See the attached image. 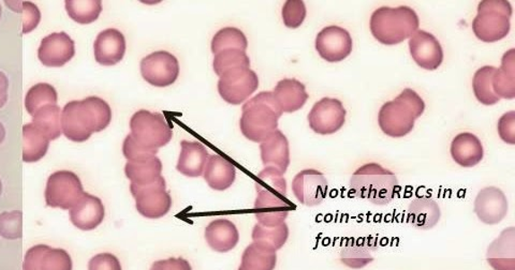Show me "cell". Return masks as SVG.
<instances>
[{"mask_svg": "<svg viewBox=\"0 0 515 270\" xmlns=\"http://www.w3.org/2000/svg\"><path fill=\"white\" fill-rule=\"evenodd\" d=\"M112 119L109 104L100 97H89L65 104L62 112V131L68 140L83 143L92 134L108 128Z\"/></svg>", "mask_w": 515, "mask_h": 270, "instance_id": "obj_1", "label": "cell"}, {"mask_svg": "<svg viewBox=\"0 0 515 270\" xmlns=\"http://www.w3.org/2000/svg\"><path fill=\"white\" fill-rule=\"evenodd\" d=\"M255 202L258 223L265 227H277L286 222L293 204L287 196V181L284 174L273 168H266L256 178Z\"/></svg>", "mask_w": 515, "mask_h": 270, "instance_id": "obj_2", "label": "cell"}, {"mask_svg": "<svg viewBox=\"0 0 515 270\" xmlns=\"http://www.w3.org/2000/svg\"><path fill=\"white\" fill-rule=\"evenodd\" d=\"M354 196L378 206L390 204L401 190L397 175L378 163L362 165L349 181Z\"/></svg>", "mask_w": 515, "mask_h": 270, "instance_id": "obj_3", "label": "cell"}, {"mask_svg": "<svg viewBox=\"0 0 515 270\" xmlns=\"http://www.w3.org/2000/svg\"><path fill=\"white\" fill-rule=\"evenodd\" d=\"M370 26L377 41L385 46H396L419 30L420 19L415 11L407 5L381 7L371 14Z\"/></svg>", "mask_w": 515, "mask_h": 270, "instance_id": "obj_4", "label": "cell"}, {"mask_svg": "<svg viewBox=\"0 0 515 270\" xmlns=\"http://www.w3.org/2000/svg\"><path fill=\"white\" fill-rule=\"evenodd\" d=\"M424 111L423 99L412 88H406L393 101L383 104L378 115V124L383 134L388 136H406L413 131L415 120Z\"/></svg>", "mask_w": 515, "mask_h": 270, "instance_id": "obj_5", "label": "cell"}, {"mask_svg": "<svg viewBox=\"0 0 515 270\" xmlns=\"http://www.w3.org/2000/svg\"><path fill=\"white\" fill-rule=\"evenodd\" d=\"M282 115V109L273 92L262 91L244 104L240 120V131L246 139L261 143L277 130Z\"/></svg>", "mask_w": 515, "mask_h": 270, "instance_id": "obj_6", "label": "cell"}, {"mask_svg": "<svg viewBox=\"0 0 515 270\" xmlns=\"http://www.w3.org/2000/svg\"><path fill=\"white\" fill-rule=\"evenodd\" d=\"M512 7L507 0H484L473 22L474 34L484 42L502 40L511 32Z\"/></svg>", "mask_w": 515, "mask_h": 270, "instance_id": "obj_7", "label": "cell"}, {"mask_svg": "<svg viewBox=\"0 0 515 270\" xmlns=\"http://www.w3.org/2000/svg\"><path fill=\"white\" fill-rule=\"evenodd\" d=\"M130 130L134 140L150 150L158 151L168 145L173 135L171 126L168 125L161 114L146 109L134 114L130 119Z\"/></svg>", "mask_w": 515, "mask_h": 270, "instance_id": "obj_8", "label": "cell"}, {"mask_svg": "<svg viewBox=\"0 0 515 270\" xmlns=\"http://www.w3.org/2000/svg\"><path fill=\"white\" fill-rule=\"evenodd\" d=\"M130 192L135 197L136 211L146 219H161L171 209L172 197L162 176L150 185H130Z\"/></svg>", "mask_w": 515, "mask_h": 270, "instance_id": "obj_9", "label": "cell"}, {"mask_svg": "<svg viewBox=\"0 0 515 270\" xmlns=\"http://www.w3.org/2000/svg\"><path fill=\"white\" fill-rule=\"evenodd\" d=\"M83 195L79 176L70 170H57L48 179L45 196L48 207L70 211Z\"/></svg>", "mask_w": 515, "mask_h": 270, "instance_id": "obj_10", "label": "cell"}, {"mask_svg": "<svg viewBox=\"0 0 515 270\" xmlns=\"http://www.w3.org/2000/svg\"><path fill=\"white\" fill-rule=\"evenodd\" d=\"M218 92L224 101L238 106L248 101L259 87V77L250 68H235L219 76Z\"/></svg>", "mask_w": 515, "mask_h": 270, "instance_id": "obj_11", "label": "cell"}, {"mask_svg": "<svg viewBox=\"0 0 515 270\" xmlns=\"http://www.w3.org/2000/svg\"><path fill=\"white\" fill-rule=\"evenodd\" d=\"M346 109L336 98H322L309 114L310 129L317 135H330L341 130L346 121Z\"/></svg>", "mask_w": 515, "mask_h": 270, "instance_id": "obj_12", "label": "cell"}, {"mask_svg": "<svg viewBox=\"0 0 515 270\" xmlns=\"http://www.w3.org/2000/svg\"><path fill=\"white\" fill-rule=\"evenodd\" d=\"M140 69L144 79L155 87L172 85L179 75L178 58L167 51L147 55L142 59Z\"/></svg>", "mask_w": 515, "mask_h": 270, "instance_id": "obj_13", "label": "cell"}, {"mask_svg": "<svg viewBox=\"0 0 515 270\" xmlns=\"http://www.w3.org/2000/svg\"><path fill=\"white\" fill-rule=\"evenodd\" d=\"M354 42L347 30L338 26L323 29L316 38V49L327 63H339L353 53Z\"/></svg>", "mask_w": 515, "mask_h": 270, "instance_id": "obj_14", "label": "cell"}, {"mask_svg": "<svg viewBox=\"0 0 515 270\" xmlns=\"http://www.w3.org/2000/svg\"><path fill=\"white\" fill-rule=\"evenodd\" d=\"M292 191L294 196L303 205L318 206L327 196V180L319 170L314 169L301 170L293 179Z\"/></svg>", "mask_w": 515, "mask_h": 270, "instance_id": "obj_15", "label": "cell"}, {"mask_svg": "<svg viewBox=\"0 0 515 270\" xmlns=\"http://www.w3.org/2000/svg\"><path fill=\"white\" fill-rule=\"evenodd\" d=\"M23 270H74V262L67 251L40 244L25 253Z\"/></svg>", "mask_w": 515, "mask_h": 270, "instance_id": "obj_16", "label": "cell"}, {"mask_svg": "<svg viewBox=\"0 0 515 270\" xmlns=\"http://www.w3.org/2000/svg\"><path fill=\"white\" fill-rule=\"evenodd\" d=\"M474 209L481 222L495 225L507 217L509 203L502 190L497 187H486L476 196Z\"/></svg>", "mask_w": 515, "mask_h": 270, "instance_id": "obj_17", "label": "cell"}, {"mask_svg": "<svg viewBox=\"0 0 515 270\" xmlns=\"http://www.w3.org/2000/svg\"><path fill=\"white\" fill-rule=\"evenodd\" d=\"M409 51L415 63L422 69L434 71L443 62L441 44L434 35L425 30H418L409 39Z\"/></svg>", "mask_w": 515, "mask_h": 270, "instance_id": "obj_18", "label": "cell"}, {"mask_svg": "<svg viewBox=\"0 0 515 270\" xmlns=\"http://www.w3.org/2000/svg\"><path fill=\"white\" fill-rule=\"evenodd\" d=\"M74 54V41L65 32H54L43 38L38 49V57L46 67H63Z\"/></svg>", "mask_w": 515, "mask_h": 270, "instance_id": "obj_19", "label": "cell"}, {"mask_svg": "<svg viewBox=\"0 0 515 270\" xmlns=\"http://www.w3.org/2000/svg\"><path fill=\"white\" fill-rule=\"evenodd\" d=\"M70 222L81 231H92L100 227L106 217V209L100 197L84 192L78 203L69 211Z\"/></svg>", "mask_w": 515, "mask_h": 270, "instance_id": "obj_20", "label": "cell"}, {"mask_svg": "<svg viewBox=\"0 0 515 270\" xmlns=\"http://www.w3.org/2000/svg\"><path fill=\"white\" fill-rule=\"evenodd\" d=\"M261 161L266 168H273L282 174L290 165L289 142L281 130H275L260 143Z\"/></svg>", "mask_w": 515, "mask_h": 270, "instance_id": "obj_21", "label": "cell"}, {"mask_svg": "<svg viewBox=\"0 0 515 270\" xmlns=\"http://www.w3.org/2000/svg\"><path fill=\"white\" fill-rule=\"evenodd\" d=\"M96 62L101 65H114L122 62L126 53V39L122 32L109 29L97 36L94 43Z\"/></svg>", "mask_w": 515, "mask_h": 270, "instance_id": "obj_22", "label": "cell"}, {"mask_svg": "<svg viewBox=\"0 0 515 270\" xmlns=\"http://www.w3.org/2000/svg\"><path fill=\"white\" fill-rule=\"evenodd\" d=\"M378 250L376 239L371 236L349 239L342 248L341 262L352 269H362L374 262V252Z\"/></svg>", "mask_w": 515, "mask_h": 270, "instance_id": "obj_23", "label": "cell"}, {"mask_svg": "<svg viewBox=\"0 0 515 270\" xmlns=\"http://www.w3.org/2000/svg\"><path fill=\"white\" fill-rule=\"evenodd\" d=\"M208 157L210 154L207 148L200 142L182 141L177 170L186 178H201L205 173Z\"/></svg>", "mask_w": 515, "mask_h": 270, "instance_id": "obj_24", "label": "cell"}, {"mask_svg": "<svg viewBox=\"0 0 515 270\" xmlns=\"http://www.w3.org/2000/svg\"><path fill=\"white\" fill-rule=\"evenodd\" d=\"M486 260L494 270H515V230L502 231L487 248Z\"/></svg>", "mask_w": 515, "mask_h": 270, "instance_id": "obj_25", "label": "cell"}, {"mask_svg": "<svg viewBox=\"0 0 515 270\" xmlns=\"http://www.w3.org/2000/svg\"><path fill=\"white\" fill-rule=\"evenodd\" d=\"M205 240L211 249L218 253H227L238 246L240 233L232 222L228 219H216L208 223Z\"/></svg>", "mask_w": 515, "mask_h": 270, "instance_id": "obj_26", "label": "cell"}, {"mask_svg": "<svg viewBox=\"0 0 515 270\" xmlns=\"http://www.w3.org/2000/svg\"><path fill=\"white\" fill-rule=\"evenodd\" d=\"M441 211L438 203L430 196L415 197L409 204L407 222L419 230H432L441 222Z\"/></svg>", "mask_w": 515, "mask_h": 270, "instance_id": "obj_27", "label": "cell"}, {"mask_svg": "<svg viewBox=\"0 0 515 270\" xmlns=\"http://www.w3.org/2000/svg\"><path fill=\"white\" fill-rule=\"evenodd\" d=\"M451 156L459 167L474 168L484 159V146L478 136L469 132H463L452 141Z\"/></svg>", "mask_w": 515, "mask_h": 270, "instance_id": "obj_28", "label": "cell"}, {"mask_svg": "<svg viewBox=\"0 0 515 270\" xmlns=\"http://www.w3.org/2000/svg\"><path fill=\"white\" fill-rule=\"evenodd\" d=\"M274 98L283 113L299 111L309 100V93L303 83L297 79H284L277 83L273 91Z\"/></svg>", "mask_w": 515, "mask_h": 270, "instance_id": "obj_29", "label": "cell"}, {"mask_svg": "<svg viewBox=\"0 0 515 270\" xmlns=\"http://www.w3.org/2000/svg\"><path fill=\"white\" fill-rule=\"evenodd\" d=\"M205 179L213 190L224 191L234 184L237 170L234 165L219 154L208 157L205 169Z\"/></svg>", "mask_w": 515, "mask_h": 270, "instance_id": "obj_30", "label": "cell"}, {"mask_svg": "<svg viewBox=\"0 0 515 270\" xmlns=\"http://www.w3.org/2000/svg\"><path fill=\"white\" fill-rule=\"evenodd\" d=\"M493 90L502 99L512 100L515 98V49L503 54L501 68L493 76Z\"/></svg>", "mask_w": 515, "mask_h": 270, "instance_id": "obj_31", "label": "cell"}, {"mask_svg": "<svg viewBox=\"0 0 515 270\" xmlns=\"http://www.w3.org/2000/svg\"><path fill=\"white\" fill-rule=\"evenodd\" d=\"M277 255L272 248L253 242L243 252L239 270H274Z\"/></svg>", "mask_w": 515, "mask_h": 270, "instance_id": "obj_32", "label": "cell"}, {"mask_svg": "<svg viewBox=\"0 0 515 270\" xmlns=\"http://www.w3.org/2000/svg\"><path fill=\"white\" fill-rule=\"evenodd\" d=\"M162 173V162L157 156L146 161L127 162L125 165V174L131 185L145 186L154 183Z\"/></svg>", "mask_w": 515, "mask_h": 270, "instance_id": "obj_33", "label": "cell"}, {"mask_svg": "<svg viewBox=\"0 0 515 270\" xmlns=\"http://www.w3.org/2000/svg\"><path fill=\"white\" fill-rule=\"evenodd\" d=\"M32 125L45 134L48 140L58 139L63 135L62 131V114L57 104H47L31 114Z\"/></svg>", "mask_w": 515, "mask_h": 270, "instance_id": "obj_34", "label": "cell"}, {"mask_svg": "<svg viewBox=\"0 0 515 270\" xmlns=\"http://www.w3.org/2000/svg\"><path fill=\"white\" fill-rule=\"evenodd\" d=\"M23 161L26 163L38 162L45 157L51 142L31 123L23 126Z\"/></svg>", "mask_w": 515, "mask_h": 270, "instance_id": "obj_35", "label": "cell"}, {"mask_svg": "<svg viewBox=\"0 0 515 270\" xmlns=\"http://www.w3.org/2000/svg\"><path fill=\"white\" fill-rule=\"evenodd\" d=\"M497 68L493 65H484V67L476 70L473 80V88L476 100L484 106H494L500 102L501 99L495 95L493 90V76H494Z\"/></svg>", "mask_w": 515, "mask_h": 270, "instance_id": "obj_36", "label": "cell"}, {"mask_svg": "<svg viewBox=\"0 0 515 270\" xmlns=\"http://www.w3.org/2000/svg\"><path fill=\"white\" fill-rule=\"evenodd\" d=\"M65 4L70 18L83 25L94 23L102 11L100 0H67Z\"/></svg>", "mask_w": 515, "mask_h": 270, "instance_id": "obj_37", "label": "cell"}, {"mask_svg": "<svg viewBox=\"0 0 515 270\" xmlns=\"http://www.w3.org/2000/svg\"><path fill=\"white\" fill-rule=\"evenodd\" d=\"M254 242L272 248V249L278 251L286 245L289 239V228L286 222L277 225V227H265L257 223L253 230Z\"/></svg>", "mask_w": 515, "mask_h": 270, "instance_id": "obj_38", "label": "cell"}, {"mask_svg": "<svg viewBox=\"0 0 515 270\" xmlns=\"http://www.w3.org/2000/svg\"><path fill=\"white\" fill-rule=\"evenodd\" d=\"M248 47V38L242 30L235 27H226L219 30L212 40V52L215 55L226 49H240L246 52Z\"/></svg>", "mask_w": 515, "mask_h": 270, "instance_id": "obj_39", "label": "cell"}, {"mask_svg": "<svg viewBox=\"0 0 515 270\" xmlns=\"http://www.w3.org/2000/svg\"><path fill=\"white\" fill-rule=\"evenodd\" d=\"M213 67L215 74L218 76H222L223 74L235 68H249L250 59L245 51L226 49V51L215 55Z\"/></svg>", "mask_w": 515, "mask_h": 270, "instance_id": "obj_40", "label": "cell"}, {"mask_svg": "<svg viewBox=\"0 0 515 270\" xmlns=\"http://www.w3.org/2000/svg\"><path fill=\"white\" fill-rule=\"evenodd\" d=\"M57 91L52 85L39 83V84L32 86L26 93V111L31 115L36 109L47 106V104H57Z\"/></svg>", "mask_w": 515, "mask_h": 270, "instance_id": "obj_41", "label": "cell"}, {"mask_svg": "<svg viewBox=\"0 0 515 270\" xmlns=\"http://www.w3.org/2000/svg\"><path fill=\"white\" fill-rule=\"evenodd\" d=\"M0 236L14 240L23 236V214L21 212H5L0 214Z\"/></svg>", "mask_w": 515, "mask_h": 270, "instance_id": "obj_42", "label": "cell"}, {"mask_svg": "<svg viewBox=\"0 0 515 270\" xmlns=\"http://www.w3.org/2000/svg\"><path fill=\"white\" fill-rule=\"evenodd\" d=\"M5 4H7L8 7L22 13L23 34H29L39 24L41 14L36 4L30 2H14L16 5L11 2H5Z\"/></svg>", "mask_w": 515, "mask_h": 270, "instance_id": "obj_43", "label": "cell"}, {"mask_svg": "<svg viewBox=\"0 0 515 270\" xmlns=\"http://www.w3.org/2000/svg\"><path fill=\"white\" fill-rule=\"evenodd\" d=\"M306 18V7L301 0H288L283 7L284 24L288 29H299Z\"/></svg>", "mask_w": 515, "mask_h": 270, "instance_id": "obj_44", "label": "cell"}, {"mask_svg": "<svg viewBox=\"0 0 515 270\" xmlns=\"http://www.w3.org/2000/svg\"><path fill=\"white\" fill-rule=\"evenodd\" d=\"M123 153L128 162H142L157 156L158 151L141 146L129 135L124 141Z\"/></svg>", "mask_w": 515, "mask_h": 270, "instance_id": "obj_45", "label": "cell"}, {"mask_svg": "<svg viewBox=\"0 0 515 270\" xmlns=\"http://www.w3.org/2000/svg\"><path fill=\"white\" fill-rule=\"evenodd\" d=\"M87 270H123V267L118 257L104 252L91 258Z\"/></svg>", "mask_w": 515, "mask_h": 270, "instance_id": "obj_46", "label": "cell"}, {"mask_svg": "<svg viewBox=\"0 0 515 270\" xmlns=\"http://www.w3.org/2000/svg\"><path fill=\"white\" fill-rule=\"evenodd\" d=\"M498 134L501 139L507 143V144H515V112H508L503 114L500 120H498Z\"/></svg>", "mask_w": 515, "mask_h": 270, "instance_id": "obj_47", "label": "cell"}, {"mask_svg": "<svg viewBox=\"0 0 515 270\" xmlns=\"http://www.w3.org/2000/svg\"><path fill=\"white\" fill-rule=\"evenodd\" d=\"M150 270H193L190 263L183 257H170L156 261Z\"/></svg>", "mask_w": 515, "mask_h": 270, "instance_id": "obj_48", "label": "cell"}, {"mask_svg": "<svg viewBox=\"0 0 515 270\" xmlns=\"http://www.w3.org/2000/svg\"><path fill=\"white\" fill-rule=\"evenodd\" d=\"M9 82L4 74L0 73V109H2L8 100Z\"/></svg>", "mask_w": 515, "mask_h": 270, "instance_id": "obj_49", "label": "cell"}, {"mask_svg": "<svg viewBox=\"0 0 515 270\" xmlns=\"http://www.w3.org/2000/svg\"><path fill=\"white\" fill-rule=\"evenodd\" d=\"M4 136H5V130L4 128L3 124L0 123V144H2V143L4 142Z\"/></svg>", "mask_w": 515, "mask_h": 270, "instance_id": "obj_50", "label": "cell"}, {"mask_svg": "<svg viewBox=\"0 0 515 270\" xmlns=\"http://www.w3.org/2000/svg\"><path fill=\"white\" fill-rule=\"evenodd\" d=\"M3 193V183L2 180H0V196H2Z\"/></svg>", "mask_w": 515, "mask_h": 270, "instance_id": "obj_51", "label": "cell"}, {"mask_svg": "<svg viewBox=\"0 0 515 270\" xmlns=\"http://www.w3.org/2000/svg\"><path fill=\"white\" fill-rule=\"evenodd\" d=\"M0 18H2V4H0Z\"/></svg>", "mask_w": 515, "mask_h": 270, "instance_id": "obj_52", "label": "cell"}]
</instances>
